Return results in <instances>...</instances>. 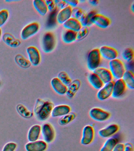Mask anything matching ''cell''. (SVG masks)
Returning a JSON list of instances; mask_svg holds the SVG:
<instances>
[{"label":"cell","mask_w":134,"mask_h":151,"mask_svg":"<svg viewBox=\"0 0 134 151\" xmlns=\"http://www.w3.org/2000/svg\"><path fill=\"white\" fill-rule=\"evenodd\" d=\"M54 107V104L51 101L38 99L34 110L37 119L41 121L47 120L51 115Z\"/></svg>","instance_id":"6da1fadb"},{"label":"cell","mask_w":134,"mask_h":151,"mask_svg":"<svg viewBox=\"0 0 134 151\" xmlns=\"http://www.w3.org/2000/svg\"><path fill=\"white\" fill-rule=\"evenodd\" d=\"M109 65V70L113 77L117 80L122 79L126 71L125 67L123 62L120 59L116 58L110 61Z\"/></svg>","instance_id":"7a4b0ae2"},{"label":"cell","mask_w":134,"mask_h":151,"mask_svg":"<svg viewBox=\"0 0 134 151\" xmlns=\"http://www.w3.org/2000/svg\"><path fill=\"white\" fill-rule=\"evenodd\" d=\"M101 57L98 48H95L89 52L87 59V65L89 70L94 71L99 67Z\"/></svg>","instance_id":"3957f363"},{"label":"cell","mask_w":134,"mask_h":151,"mask_svg":"<svg viewBox=\"0 0 134 151\" xmlns=\"http://www.w3.org/2000/svg\"><path fill=\"white\" fill-rule=\"evenodd\" d=\"M56 45V38L53 33L47 32L44 34L42 39V47L44 52H51L54 49Z\"/></svg>","instance_id":"277c9868"},{"label":"cell","mask_w":134,"mask_h":151,"mask_svg":"<svg viewBox=\"0 0 134 151\" xmlns=\"http://www.w3.org/2000/svg\"><path fill=\"white\" fill-rule=\"evenodd\" d=\"M90 117L98 122H103L110 118V114L109 112L98 107H94L89 111Z\"/></svg>","instance_id":"5b68a950"},{"label":"cell","mask_w":134,"mask_h":151,"mask_svg":"<svg viewBox=\"0 0 134 151\" xmlns=\"http://www.w3.org/2000/svg\"><path fill=\"white\" fill-rule=\"evenodd\" d=\"M41 127V133L44 141L47 143L52 142L55 137V130L52 125L49 123H46L43 124Z\"/></svg>","instance_id":"8992f818"},{"label":"cell","mask_w":134,"mask_h":151,"mask_svg":"<svg viewBox=\"0 0 134 151\" xmlns=\"http://www.w3.org/2000/svg\"><path fill=\"white\" fill-rule=\"evenodd\" d=\"M39 24L36 22H32L25 26L21 32V38L23 40H27L33 36L39 30Z\"/></svg>","instance_id":"52a82bcc"},{"label":"cell","mask_w":134,"mask_h":151,"mask_svg":"<svg viewBox=\"0 0 134 151\" xmlns=\"http://www.w3.org/2000/svg\"><path fill=\"white\" fill-rule=\"evenodd\" d=\"M99 49L101 57L109 61L115 60L117 58L118 56V52L113 47L110 46H103Z\"/></svg>","instance_id":"ba28073f"},{"label":"cell","mask_w":134,"mask_h":151,"mask_svg":"<svg viewBox=\"0 0 134 151\" xmlns=\"http://www.w3.org/2000/svg\"><path fill=\"white\" fill-rule=\"evenodd\" d=\"M115 81H111L106 84H105L99 89L97 94V99L103 101L110 97L113 93V88Z\"/></svg>","instance_id":"9c48e42d"},{"label":"cell","mask_w":134,"mask_h":151,"mask_svg":"<svg viewBox=\"0 0 134 151\" xmlns=\"http://www.w3.org/2000/svg\"><path fill=\"white\" fill-rule=\"evenodd\" d=\"M94 136L95 131L93 127L90 125H87L83 129L81 143L84 145H89L92 142Z\"/></svg>","instance_id":"30bf717a"},{"label":"cell","mask_w":134,"mask_h":151,"mask_svg":"<svg viewBox=\"0 0 134 151\" xmlns=\"http://www.w3.org/2000/svg\"><path fill=\"white\" fill-rule=\"evenodd\" d=\"M27 52L31 65H38L41 61V55L38 50L36 47L30 46L27 48Z\"/></svg>","instance_id":"8fae6325"},{"label":"cell","mask_w":134,"mask_h":151,"mask_svg":"<svg viewBox=\"0 0 134 151\" xmlns=\"http://www.w3.org/2000/svg\"><path fill=\"white\" fill-rule=\"evenodd\" d=\"M126 87V86L122 79L116 80L114 83L112 96L115 99L120 97L124 94Z\"/></svg>","instance_id":"7c38bea8"},{"label":"cell","mask_w":134,"mask_h":151,"mask_svg":"<svg viewBox=\"0 0 134 151\" xmlns=\"http://www.w3.org/2000/svg\"><path fill=\"white\" fill-rule=\"evenodd\" d=\"M92 22L100 28H106L110 26L111 21L110 19L105 15L96 14L92 19Z\"/></svg>","instance_id":"4fadbf2b"},{"label":"cell","mask_w":134,"mask_h":151,"mask_svg":"<svg viewBox=\"0 0 134 151\" xmlns=\"http://www.w3.org/2000/svg\"><path fill=\"white\" fill-rule=\"evenodd\" d=\"M25 147L27 151H45L47 148V144L44 140H37L27 143Z\"/></svg>","instance_id":"5bb4252c"},{"label":"cell","mask_w":134,"mask_h":151,"mask_svg":"<svg viewBox=\"0 0 134 151\" xmlns=\"http://www.w3.org/2000/svg\"><path fill=\"white\" fill-rule=\"evenodd\" d=\"M93 73L98 76L104 84L113 81L112 74L107 68L99 67L93 71Z\"/></svg>","instance_id":"9a60e30c"},{"label":"cell","mask_w":134,"mask_h":151,"mask_svg":"<svg viewBox=\"0 0 134 151\" xmlns=\"http://www.w3.org/2000/svg\"><path fill=\"white\" fill-rule=\"evenodd\" d=\"M72 8L67 6L59 12L56 16L57 22L60 24H63L71 17Z\"/></svg>","instance_id":"2e32d148"},{"label":"cell","mask_w":134,"mask_h":151,"mask_svg":"<svg viewBox=\"0 0 134 151\" xmlns=\"http://www.w3.org/2000/svg\"><path fill=\"white\" fill-rule=\"evenodd\" d=\"M119 127L117 124H112L100 130L98 134L102 138H108L118 132Z\"/></svg>","instance_id":"e0dca14e"},{"label":"cell","mask_w":134,"mask_h":151,"mask_svg":"<svg viewBox=\"0 0 134 151\" xmlns=\"http://www.w3.org/2000/svg\"><path fill=\"white\" fill-rule=\"evenodd\" d=\"M71 108L69 105L61 104L54 107L51 113L53 117L63 116L70 113Z\"/></svg>","instance_id":"ac0fdd59"},{"label":"cell","mask_w":134,"mask_h":151,"mask_svg":"<svg viewBox=\"0 0 134 151\" xmlns=\"http://www.w3.org/2000/svg\"><path fill=\"white\" fill-rule=\"evenodd\" d=\"M51 85L53 89L57 94L63 95L66 93L67 86L64 84L57 77L54 78L51 80Z\"/></svg>","instance_id":"d6986e66"},{"label":"cell","mask_w":134,"mask_h":151,"mask_svg":"<svg viewBox=\"0 0 134 151\" xmlns=\"http://www.w3.org/2000/svg\"><path fill=\"white\" fill-rule=\"evenodd\" d=\"M81 82L78 79H76L72 81L68 86L66 94L69 99H72L75 97L81 87Z\"/></svg>","instance_id":"ffe728a7"},{"label":"cell","mask_w":134,"mask_h":151,"mask_svg":"<svg viewBox=\"0 0 134 151\" xmlns=\"http://www.w3.org/2000/svg\"><path fill=\"white\" fill-rule=\"evenodd\" d=\"M63 27L67 29H69L77 32L82 28L80 21L77 19L71 17L63 24Z\"/></svg>","instance_id":"44dd1931"},{"label":"cell","mask_w":134,"mask_h":151,"mask_svg":"<svg viewBox=\"0 0 134 151\" xmlns=\"http://www.w3.org/2000/svg\"><path fill=\"white\" fill-rule=\"evenodd\" d=\"M2 39L3 42L11 48H17L20 45L21 41L16 38L12 34L6 33L3 35Z\"/></svg>","instance_id":"7402d4cb"},{"label":"cell","mask_w":134,"mask_h":151,"mask_svg":"<svg viewBox=\"0 0 134 151\" xmlns=\"http://www.w3.org/2000/svg\"><path fill=\"white\" fill-rule=\"evenodd\" d=\"M42 127L39 125H34L30 127L28 134V139L29 142L38 140L41 133Z\"/></svg>","instance_id":"603a6c76"},{"label":"cell","mask_w":134,"mask_h":151,"mask_svg":"<svg viewBox=\"0 0 134 151\" xmlns=\"http://www.w3.org/2000/svg\"><path fill=\"white\" fill-rule=\"evenodd\" d=\"M33 5L36 10L41 15L44 16L48 12L47 6L45 1L34 0L33 1Z\"/></svg>","instance_id":"cb8c5ba5"},{"label":"cell","mask_w":134,"mask_h":151,"mask_svg":"<svg viewBox=\"0 0 134 151\" xmlns=\"http://www.w3.org/2000/svg\"><path fill=\"white\" fill-rule=\"evenodd\" d=\"M126 87L130 89L134 88V74L133 72L130 70H127L125 72L122 78Z\"/></svg>","instance_id":"d4e9b609"},{"label":"cell","mask_w":134,"mask_h":151,"mask_svg":"<svg viewBox=\"0 0 134 151\" xmlns=\"http://www.w3.org/2000/svg\"><path fill=\"white\" fill-rule=\"evenodd\" d=\"M88 79L92 86L96 89L99 90L104 86V84L102 80L95 73H92L89 74Z\"/></svg>","instance_id":"484cf974"},{"label":"cell","mask_w":134,"mask_h":151,"mask_svg":"<svg viewBox=\"0 0 134 151\" xmlns=\"http://www.w3.org/2000/svg\"><path fill=\"white\" fill-rule=\"evenodd\" d=\"M97 14L96 10H91L89 12L85 13L84 15L80 20L82 27H89L92 24V19L95 14Z\"/></svg>","instance_id":"4316f807"},{"label":"cell","mask_w":134,"mask_h":151,"mask_svg":"<svg viewBox=\"0 0 134 151\" xmlns=\"http://www.w3.org/2000/svg\"><path fill=\"white\" fill-rule=\"evenodd\" d=\"M77 32L73 31L66 29L62 35V39L66 43H70L76 40Z\"/></svg>","instance_id":"83f0119b"},{"label":"cell","mask_w":134,"mask_h":151,"mask_svg":"<svg viewBox=\"0 0 134 151\" xmlns=\"http://www.w3.org/2000/svg\"><path fill=\"white\" fill-rule=\"evenodd\" d=\"M118 142L117 138H109L105 142L100 151H112L116 145L118 143Z\"/></svg>","instance_id":"f1b7e54d"},{"label":"cell","mask_w":134,"mask_h":151,"mask_svg":"<svg viewBox=\"0 0 134 151\" xmlns=\"http://www.w3.org/2000/svg\"><path fill=\"white\" fill-rule=\"evenodd\" d=\"M15 61L16 63L22 68H28L31 66V63L29 60L21 54H18L16 55Z\"/></svg>","instance_id":"f546056e"},{"label":"cell","mask_w":134,"mask_h":151,"mask_svg":"<svg viewBox=\"0 0 134 151\" xmlns=\"http://www.w3.org/2000/svg\"><path fill=\"white\" fill-rule=\"evenodd\" d=\"M76 113H70L63 116L59 119L58 122L61 126H64L70 123L76 118Z\"/></svg>","instance_id":"4dcf8cb0"},{"label":"cell","mask_w":134,"mask_h":151,"mask_svg":"<svg viewBox=\"0 0 134 151\" xmlns=\"http://www.w3.org/2000/svg\"><path fill=\"white\" fill-rule=\"evenodd\" d=\"M17 111L23 117L30 118L33 115V113L30 111L25 106L22 104L18 105L17 106Z\"/></svg>","instance_id":"1f68e13d"},{"label":"cell","mask_w":134,"mask_h":151,"mask_svg":"<svg viewBox=\"0 0 134 151\" xmlns=\"http://www.w3.org/2000/svg\"><path fill=\"white\" fill-rule=\"evenodd\" d=\"M57 78L65 86H68L71 83L72 80L66 72L62 71L58 74Z\"/></svg>","instance_id":"d6a6232c"},{"label":"cell","mask_w":134,"mask_h":151,"mask_svg":"<svg viewBox=\"0 0 134 151\" xmlns=\"http://www.w3.org/2000/svg\"><path fill=\"white\" fill-rule=\"evenodd\" d=\"M122 57L125 61L130 62L133 60L134 58V51L130 48H125L122 53Z\"/></svg>","instance_id":"836d02e7"},{"label":"cell","mask_w":134,"mask_h":151,"mask_svg":"<svg viewBox=\"0 0 134 151\" xmlns=\"http://www.w3.org/2000/svg\"><path fill=\"white\" fill-rule=\"evenodd\" d=\"M89 29L88 27H82V28L77 32L76 40L78 41L83 40L89 34Z\"/></svg>","instance_id":"e575fe53"},{"label":"cell","mask_w":134,"mask_h":151,"mask_svg":"<svg viewBox=\"0 0 134 151\" xmlns=\"http://www.w3.org/2000/svg\"><path fill=\"white\" fill-rule=\"evenodd\" d=\"M84 12L81 8L76 7L72 9L71 17L80 20L85 14Z\"/></svg>","instance_id":"d590c367"},{"label":"cell","mask_w":134,"mask_h":151,"mask_svg":"<svg viewBox=\"0 0 134 151\" xmlns=\"http://www.w3.org/2000/svg\"><path fill=\"white\" fill-rule=\"evenodd\" d=\"M9 17V12L7 9H3L0 11V28L7 21Z\"/></svg>","instance_id":"8d00e7d4"},{"label":"cell","mask_w":134,"mask_h":151,"mask_svg":"<svg viewBox=\"0 0 134 151\" xmlns=\"http://www.w3.org/2000/svg\"><path fill=\"white\" fill-rule=\"evenodd\" d=\"M17 147V144L14 142H9L4 145L2 151H15Z\"/></svg>","instance_id":"74e56055"},{"label":"cell","mask_w":134,"mask_h":151,"mask_svg":"<svg viewBox=\"0 0 134 151\" xmlns=\"http://www.w3.org/2000/svg\"><path fill=\"white\" fill-rule=\"evenodd\" d=\"M45 2L47 6L48 10L49 11L53 12L57 10V8L55 3L54 1L47 0L45 1Z\"/></svg>","instance_id":"f35d334b"},{"label":"cell","mask_w":134,"mask_h":151,"mask_svg":"<svg viewBox=\"0 0 134 151\" xmlns=\"http://www.w3.org/2000/svg\"><path fill=\"white\" fill-rule=\"evenodd\" d=\"M57 8H60L61 9H63L67 6V4L65 1L64 0H56L54 1Z\"/></svg>","instance_id":"ab89813d"},{"label":"cell","mask_w":134,"mask_h":151,"mask_svg":"<svg viewBox=\"0 0 134 151\" xmlns=\"http://www.w3.org/2000/svg\"><path fill=\"white\" fill-rule=\"evenodd\" d=\"M67 5L72 7L76 8L78 4L79 1L77 0H67L65 1Z\"/></svg>","instance_id":"60d3db41"},{"label":"cell","mask_w":134,"mask_h":151,"mask_svg":"<svg viewBox=\"0 0 134 151\" xmlns=\"http://www.w3.org/2000/svg\"><path fill=\"white\" fill-rule=\"evenodd\" d=\"M124 145V151H133V146L131 143L127 142Z\"/></svg>","instance_id":"b9f144b4"},{"label":"cell","mask_w":134,"mask_h":151,"mask_svg":"<svg viewBox=\"0 0 134 151\" xmlns=\"http://www.w3.org/2000/svg\"><path fill=\"white\" fill-rule=\"evenodd\" d=\"M124 145L122 143H118L112 151H124Z\"/></svg>","instance_id":"7bdbcfd3"},{"label":"cell","mask_w":134,"mask_h":151,"mask_svg":"<svg viewBox=\"0 0 134 151\" xmlns=\"http://www.w3.org/2000/svg\"><path fill=\"white\" fill-rule=\"evenodd\" d=\"M89 2L93 6H96L98 4L99 1L97 0H92V1H89Z\"/></svg>","instance_id":"ee69618b"},{"label":"cell","mask_w":134,"mask_h":151,"mask_svg":"<svg viewBox=\"0 0 134 151\" xmlns=\"http://www.w3.org/2000/svg\"><path fill=\"white\" fill-rule=\"evenodd\" d=\"M131 10H132L133 12H134V4H133L132 5V6H131Z\"/></svg>","instance_id":"f6af8a7d"},{"label":"cell","mask_w":134,"mask_h":151,"mask_svg":"<svg viewBox=\"0 0 134 151\" xmlns=\"http://www.w3.org/2000/svg\"><path fill=\"white\" fill-rule=\"evenodd\" d=\"M2 35V29H1V28H0V38H1V36Z\"/></svg>","instance_id":"bcb514c9"}]
</instances>
